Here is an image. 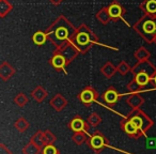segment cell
Segmentation results:
<instances>
[{
    "label": "cell",
    "instance_id": "cell-1",
    "mask_svg": "<svg viewBox=\"0 0 156 154\" xmlns=\"http://www.w3.org/2000/svg\"><path fill=\"white\" fill-rule=\"evenodd\" d=\"M47 38L57 48H61L66 43L72 41L77 29L69 22L65 17L60 16L52 25L45 31Z\"/></svg>",
    "mask_w": 156,
    "mask_h": 154
},
{
    "label": "cell",
    "instance_id": "cell-2",
    "mask_svg": "<svg viewBox=\"0 0 156 154\" xmlns=\"http://www.w3.org/2000/svg\"><path fill=\"white\" fill-rule=\"evenodd\" d=\"M95 42H98V38L95 37V34L86 25H81L77 29V32L72 39L71 43H73L77 47L79 52L85 54Z\"/></svg>",
    "mask_w": 156,
    "mask_h": 154
},
{
    "label": "cell",
    "instance_id": "cell-3",
    "mask_svg": "<svg viewBox=\"0 0 156 154\" xmlns=\"http://www.w3.org/2000/svg\"><path fill=\"white\" fill-rule=\"evenodd\" d=\"M134 29L147 43L152 44L156 37V16L147 14L135 25Z\"/></svg>",
    "mask_w": 156,
    "mask_h": 154
},
{
    "label": "cell",
    "instance_id": "cell-4",
    "mask_svg": "<svg viewBox=\"0 0 156 154\" xmlns=\"http://www.w3.org/2000/svg\"><path fill=\"white\" fill-rule=\"evenodd\" d=\"M127 119L130 120V121L143 133V135L147 134L152 128V126L154 125L153 120H152L144 111L141 110L140 108L133 109L129 113V115L127 116Z\"/></svg>",
    "mask_w": 156,
    "mask_h": 154
},
{
    "label": "cell",
    "instance_id": "cell-5",
    "mask_svg": "<svg viewBox=\"0 0 156 154\" xmlns=\"http://www.w3.org/2000/svg\"><path fill=\"white\" fill-rule=\"evenodd\" d=\"M87 145H89L90 149L93 150L96 154H98L108 147L109 140L103 133H101L100 131H96L88 138Z\"/></svg>",
    "mask_w": 156,
    "mask_h": 154
},
{
    "label": "cell",
    "instance_id": "cell-6",
    "mask_svg": "<svg viewBox=\"0 0 156 154\" xmlns=\"http://www.w3.org/2000/svg\"><path fill=\"white\" fill-rule=\"evenodd\" d=\"M78 98L86 107H90L92 103L98 98V93L93 87L89 86V87H86L78 94Z\"/></svg>",
    "mask_w": 156,
    "mask_h": 154
},
{
    "label": "cell",
    "instance_id": "cell-7",
    "mask_svg": "<svg viewBox=\"0 0 156 154\" xmlns=\"http://www.w3.org/2000/svg\"><path fill=\"white\" fill-rule=\"evenodd\" d=\"M121 128L127 136H129L133 139H139L143 135V133L127 118L121 121Z\"/></svg>",
    "mask_w": 156,
    "mask_h": 154
},
{
    "label": "cell",
    "instance_id": "cell-8",
    "mask_svg": "<svg viewBox=\"0 0 156 154\" xmlns=\"http://www.w3.org/2000/svg\"><path fill=\"white\" fill-rule=\"evenodd\" d=\"M55 52H60V54L62 55L65 59H66L67 64H69V63H71L72 61H73L74 59L78 56V54H79V50L77 49V47H76L73 43H71V42L66 43L64 46H62L61 48H57Z\"/></svg>",
    "mask_w": 156,
    "mask_h": 154
},
{
    "label": "cell",
    "instance_id": "cell-9",
    "mask_svg": "<svg viewBox=\"0 0 156 154\" xmlns=\"http://www.w3.org/2000/svg\"><path fill=\"white\" fill-rule=\"evenodd\" d=\"M132 72L134 75H136L137 73H147L151 76V78H152L156 73V67L154 66V64H152L149 60H145V61L137 62L136 64L132 67Z\"/></svg>",
    "mask_w": 156,
    "mask_h": 154
},
{
    "label": "cell",
    "instance_id": "cell-10",
    "mask_svg": "<svg viewBox=\"0 0 156 154\" xmlns=\"http://www.w3.org/2000/svg\"><path fill=\"white\" fill-rule=\"evenodd\" d=\"M119 100H120V94L115 87H109L108 89L102 94V101L107 106L110 107V108L115 107V104L119 102Z\"/></svg>",
    "mask_w": 156,
    "mask_h": 154
},
{
    "label": "cell",
    "instance_id": "cell-11",
    "mask_svg": "<svg viewBox=\"0 0 156 154\" xmlns=\"http://www.w3.org/2000/svg\"><path fill=\"white\" fill-rule=\"evenodd\" d=\"M69 128H71L74 133L77 132H86L88 133L90 130V125L86 122L80 116H75L71 121L69 122Z\"/></svg>",
    "mask_w": 156,
    "mask_h": 154
},
{
    "label": "cell",
    "instance_id": "cell-12",
    "mask_svg": "<svg viewBox=\"0 0 156 154\" xmlns=\"http://www.w3.org/2000/svg\"><path fill=\"white\" fill-rule=\"evenodd\" d=\"M49 105L56 111L60 113V111H62L63 109H64L65 107H66L67 101H66V98H65L64 96L62 95V94L57 93L56 95H55L54 98H52L51 100L49 101Z\"/></svg>",
    "mask_w": 156,
    "mask_h": 154
},
{
    "label": "cell",
    "instance_id": "cell-13",
    "mask_svg": "<svg viewBox=\"0 0 156 154\" xmlns=\"http://www.w3.org/2000/svg\"><path fill=\"white\" fill-rule=\"evenodd\" d=\"M50 65H51L54 69H56L57 71H60V70H64L65 66L67 65V61L60 52H55L52 58L49 61Z\"/></svg>",
    "mask_w": 156,
    "mask_h": 154
},
{
    "label": "cell",
    "instance_id": "cell-14",
    "mask_svg": "<svg viewBox=\"0 0 156 154\" xmlns=\"http://www.w3.org/2000/svg\"><path fill=\"white\" fill-rule=\"evenodd\" d=\"M14 74H15V70L10 63L5 62V61L1 63V65H0V77L3 81H9Z\"/></svg>",
    "mask_w": 156,
    "mask_h": 154
},
{
    "label": "cell",
    "instance_id": "cell-15",
    "mask_svg": "<svg viewBox=\"0 0 156 154\" xmlns=\"http://www.w3.org/2000/svg\"><path fill=\"white\" fill-rule=\"evenodd\" d=\"M126 103L133 109H137V108H140L143 105L144 98L138 93H130V95H128V98H126Z\"/></svg>",
    "mask_w": 156,
    "mask_h": 154
},
{
    "label": "cell",
    "instance_id": "cell-16",
    "mask_svg": "<svg viewBox=\"0 0 156 154\" xmlns=\"http://www.w3.org/2000/svg\"><path fill=\"white\" fill-rule=\"evenodd\" d=\"M108 12H109V14H110L111 20H119L122 15H123L124 9L122 8L121 5H119L117 1H115V2L111 3L110 7L108 8Z\"/></svg>",
    "mask_w": 156,
    "mask_h": 154
},
{
    "label": "cell",
    "instance_id": "cell-17",
    "mask_svg": "<svg viewBox=\"0 0 156 154\" xmlns=\"http://www.w3.org/2000/svg\"><path fill=\"white\" fill-rule=\"evenodd\" d=\"M31 96H32V98L35 101V102L42 103L47 98L48 93L42 86H37V87H35L34 90L31 92Z\"/></svg>",
    "mask_w": 156,
    "mask_h": 154
},
{
    "label": "cell",
    "instance_id": "cell-18",
    "mask_svg": "<svg viewBox=\"0 0 156 154\" xmlns=\"http://www.w3.org/2000/svg\"><path fill=\"white\" fill-rule=\"evenodd\" d=\"M115 72H118L117 66H115L111 62H106L102 66V69H101V73H102L107 79L111 78L115 74Z\"/></svg>",
    "mask_w": 156,
    "mask_h": 154
},
{
    "label": "cell",
    "instance_id": "cell-19",
    "mask_svg": "<svg viewBox=\"0 0 156 154\" xmlns=\"http://www.w3.org/2000/svg\"><path fill=\"white\" fill-rule=\"evenodd\" d=\"M141 8L147 15L156 16V0H144L141 5Z\"/></svg>",
    "mask_w": 156,
    "mask_h": 154
},
{
    "label": "cell",
    "instance_id": "cell-20",
    "mask_svg": "<svg viewBox=\"0 0 156 154\" xmlns=\"http://www.w3.org/2000/svg\"><path fill=\"white\" fill-rule=\"evenodd\" d=\"M30 141L34 142L35 145H39V147L42 148V149H43V148L47 145V142H46V139H45V135H44V132H43V131H41V130H39L32 137H31Z\"/></svg>",
    "mask_w": 156,
    "mask_h": 154
},
{
    "label": "cell",
    "instance_id": "cell-21",
    "mask_svg": "<svg viewBox=\"0 0 156 154\" xmlns=\"http://www.w3.org/2000/svg\"><path fill=\"white\" fill-rule=\"evenodd\" d=\"M42 148L37 145L32 141H29L24 148H23L22 152L23 154H42Z\"/></svg>",
    "mask_w": 156,
    "mask_h": 154
},
{
    "label": "cell",
    "instance_id": "cell-22",
    "mask_svg": "<svg viewBox=\"0 0 156 154\" xmlns=\"http://www.w3.org/2000/svg\"><path fill=\"white\" fill-rule=\"evenodd\" d=\"M134 78H135V81L139 84V86H140L142 89L145 87V86L149 85V83L152 79L151 76L147 73H137L136 75H134Z\"/></svg>",
    "mask_w": 156,
    "mask_h": 154
},
{
    "label": "cell",
    "instance_id": "cell-23",
    "mask_svg": "<svg viewBox=\"0 0 156 154\" xmlns=\"http://www.w3.org/2000/svg\"><path fill=\"white\" fill-rule=\"evenodd\" d=\"M134 57L137 59L138 62H140V61L149 60V58L151 57V54H150V52L145 47H139L138 49L135 52Z\"/></svg>",
    "mask_w": 156,
    "mask_h": 154
},
{
    "label": "cell",
    "instance_id": "cell-24",
    "mask_svg": "<svg viewBox=\"0 0 156 154\" xmlns=\"http://www.w3.org/2000/svg\"><path fill=\"white\" fill-rule=\"evenodd\" d=\"M14 127L20 133H24L30 127V123H29L28 120H26L24 117H20L14 123Z\"/></svg>",
    "mask_w": 156,
    "mask_h": 154
},
{
    "label": "cell",
    "instance_id": "cell-25",
    "mask_svg": "<svg viewBox=\"0 0 156 154\" xmlns=\"http://www.w3.org/2000/svg\"><path fill=\"white\" fill-rule=\"evenodd\" d=\"M96 18H98L102 24H107V23L111 20L110 14H109V12H108V8H103V9H101L100 11L96 13Z\"/></svg>",
    "mask_w": 156,
    "mask_h": 154
},
{
    "label": "cell",
    "instance_id": "cell-26",
    "mask_svg": "<svg viewBox=\"0 0 156 154\" xmlns=\"http://www.w3.org/2000/svg\"><path fill=\"white\" fill-rule=\"evenodd\" d=\"M72 139H73V141L77 145H83V143L87 142L88 136H87V134H86V132H77V133H74Z\"/></svg>",
    "mask_w": 156,
    "mask_h": 154
},
{
    "label": "cell",
    "instance_id": "cell-27",
    "mask_svg": "<svg viewBox=\"0 0 156 154\" xmlns=\"http://www.w3.org/2000/svg\"><path fill=\"white\" fill-rule=\"evenodd\" d=\"M32 40H33V42H34V44H37V45H43V44H45V42L48 40V38H47L46 32L37 31V32H35L34 34H33Z\"/></svg>",
    "mask_w": 156,
    "mask_h": 154
},
{
    "label": "cell",
    "instance_id": "cell-28",
    "mask_svg": "<svg viewBox=\"0 0 156 154\" xmlns=\"http://www.w3.org/2000/svg\"><path fill=\"white\" fill-rule=\"evenodd\" d=\"M87 122L89 123L90 127H96V126H98V124H101V122H102V117H101L98 113H92L91 115L88 117Z\"/></svg>",
    "mask_w": 156,
    "mask_h": 154
},
{
    "label": "cell",
    "instance_id": "cell-29",
    "mask_svg": "<svg viewBox=\"0 0 156 154\" xmlns=\"http://www.w3.org/2000/svg\"><path fill=\"white\" fill-rule=\"evenodd\" d=\"M12 10V5L7 0H0V17H5Z\"/></svg>",
    "mask_w": 156,
    "mask_h": 154
},
{
    "label": "cell",
    "instance_id": "cell-30",
    "mask_svg": "<svg viewBox=\"0 0 156 154\" xmlns=\"http://www.w3.org/2000/svg\"><path fill=\"white\" fill-rule=\"evenodd\" d=\"M28 102H29L28 96H27L25 93H23V92L18 93L17 95L14 98V103H15V105H17L18 107L26 106V105L28 104Z\"/></svg>",
    "mask_w": 156,
    "mask_h": 154
},
{
    "label": "cell",
    "instance_id": "cell-31",
    "mask_svg": "<svg viewBox=\"0 0 156 154\" xmlns=\"http://www.w3.org/2000/svg\"><path fill=\"white\" fill-rule=\"evenodd\" d=\"M126 88H127L128 92H130V93H138L139 91L142 90V88H141L140 86H139V84L135 81V78H133L132 81L127 84Z\"/></svg>",
    "mask_w": 156,
    "mask_h": 154
},
{
    "label": "cell",
    "instance_id": "cell-32",
    "mask_svg": "<svg viewBox=\"0 0 156 154\" xmlns=\"http://www.w3.org/2000/svg\"><path fill=\"white\" fill-rule=\"evenodd\" d=\"M117 69H118V72H119L121 75H126L128 72L132 71L130 65L128 64L127 62H125V61H121V62L119 63V65L117 66Z\"/></svg>",
    "mask_w": 156,
    "mask_h": 154
},
{
    "label": "cell",
    "instance_id": "cell-33",
    "mask_svg": "<svg viewBox=\"0 0 156 154\" xmlns=\"http://www.w3.org/2000/svg\"><path fill=\"white\" fill-rule=\"evenodd\" d=\"M42 154H61L60 151L54 145V143L46 145L42 150Z\"/></svg>",
    "mask_w": 156,
    "mask_h": 154
},
{
    "label": "cell",
    "instance_id": "cell-34",
    "mask_svg": "<svg viewBox=\"0 0 156 154\" xmlns=\"http://www.w3.org/2000/svg\"><path fill=\"white\" fill-rule=\"evenodd\" d=\"M44 135H45V139H46L47 145H49V143H55V141L57 140L56 135H55L54 133H51V131H49V130L45 131Z\"/></svg>",
    "mask_w": 156,
    "mask_h": 154
},
{
    "label": "cell",
    "instance_id": "cell-35",
    "mask_svg": "<svg viewBox=\"0 0 156 154\" xmlns=\"http://www.w3.org/2000/svg\"><path fill=\"white\" fill-rule=\"evenodd\" d=\"M147 149H156V139L149 138L147 140Z\"/></svg>",
    "mask_w": 156,
    "mask_h": 154
},
{
    "label": "cell",
    "instance_id": "cell-36",
    "mask_svg": "<svg viewBox=\"0 0 156 154\" xmlns=\"http://www.w3.org/2000/svg\"><path fill=\"white\" fill-rule=\"evenodd\" d=\"M0 154H13L11 150H9L3 143L0 145Z\"/></svg>",
    "mask_w": 156,
    "mask_h": 154
},
{
    "label": "cell",
    "instance_id": "cell-37",
    "mask_svg": "<svg viewBox=\"0 0 156 154\" xmlns=\"http://www.w3.org/2000/svg\"><path fill=\"white\" fill-rule=\"evenodd\" d=\"M49 1L52 3V5H60V3L62 2L63 0H49Z\"/></svg>",
    "mask_w": 156,
    "mask_h": 154
},
{
    "label": "cell",
    "instance_id": "cell-38",
    "mask_svg": "<svg viewBox=\"0 0 156 154\" xmlns=\"http://www.w3.org/2000/svg\"><path fill=\"white\" fill-rule=\"evenodd\" d=\"M151 81H152V84H153V86H155V87H156V73H155V75L152 77Z\"/></svg>",
    "mask_w": 156,
    "mask_h": 154
},
{
    "label": "cell",
    "instance_id": "cell-39",
    "mask_svg": "<svg viewBox=\"0 0 156 154\" xmlns=\"http://www.w3.org/2000/svg\"><path fill=\"white\" fill-rule=\"evenodd\" d=\"M154 43L156 44V37H155V39H154Z\"/></svg>",
    "mask_w": 156,
    "mask_h": 154
}]
</instances>
